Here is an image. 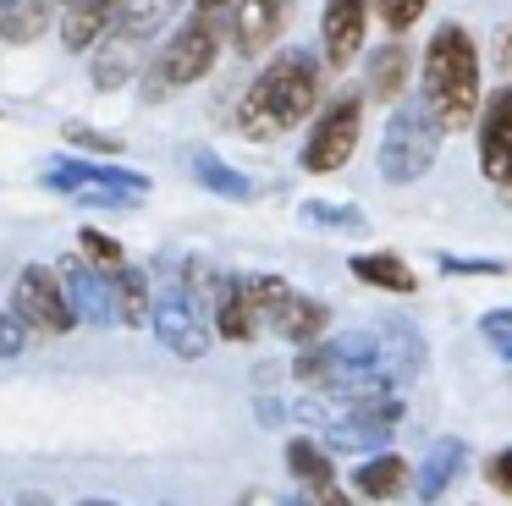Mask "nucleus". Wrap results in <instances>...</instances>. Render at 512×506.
I'll list each match as a JSON object with an SVG mask.
<instances>
[{
	"instance_id": "obj_12",
	"label": "nucleus",
	"mask_w": 512,
	"mask_h": 506,
	"mask_svg": "<svg viewBox=\"0 0 512 506\" xmlns=\"http://www.w3.org/2000/svg\"><path fill=\"white\" fill-rule=\"evenodd\" d=\"M364 33H369V0H325L320 11V44H325V66H353L364 55Z\"/></svg>"
},
{
	"instance_id": "obj_1",
	"label": "nucleus",
	"mask_w": 512,
	"mask_h": 506,
	"mask_svg": "<svg viewBox=\"0 0 512 506\" xmlns=\"http://www.w3.org/2000/svg\"><path fill=\"white\" fill-rule=\"evenodd\" d=\"M320 105V55L314 50H281L265 72L248 83L243 105H237V132L254 143H276L292 127L314 116Z\"/></svg>"
},
{
	"instance_id": "obj_32",
	"label": "nucleus",
	"mask_w": 512,
	"mask_h": 506,
	"mask_svg": "<svg viewBox=\"0 0 512 506\" xmlns=\"http://www.w3.org/2000/svg\"><path fill=\"white\" fill-rule=\"evenodd\" d=\"M485 341L512 363V308H496V314H485Z\"/></svg>"
},
{
	"instance_id": "obj_13",
	"label": "nucleus",
	"mask_w": 512,
	"mask_h": 506,
	"mask_svg": "<svg viewBox=\"0 0 512 506\" xmlns=\"http://www.w3.org/2000/svg\"><path fill=\"white\" fill-rule=\"evenodd\" d=\"M56 275H61V292H67V308H72V319H78V325H94V330L116 325V314H111V286H105V275L94 270V264L61 259Z\"/></svg>"
},
{
	"instance_id": "obj_22",
	"label": "nucleus",
	"mask_w": 512,
	"mask_h": 506,
	"mask_svg": "<svg viewBox=\"0 0 512 506\" xmlns=\"http://www.w3.org/2000/svg\"><path fill=\"white\" fill-rule=\"evenodd\" d=\"M221 303H215V336L226 341H254L259 336V314L254 303H248V286L243 281H221Z\"/></svg>"
},
{
	"instance_id": "obj_4",
	"label": "nucleus",
	"mask_w": 512,
	"mask_h": 506,
	"mask_svg": "<svg viewBox=\"0 0 512 506\" xmlns=\"http://www.w3.org/2000/svg\"><path fill=\"white\" fill-rule=\"evenodd\" d=\"M221 44H226V22L221 17H210V11L188 17L166 44H160L155 61L144 66V83H138L144 105H160V99H171L177 88L204 83V77L215 72V61H221Z\"/></svg>"
},
{
	"instance_id": "obj_17",
	"label": "nucleus",
	"mask_w": 512,
	"mask_h": 506,
	"mask_svg": "<svg viewBox=\"0 0 512 506\" xmlns=\"http://www.w3.org/2000/svg\"><path fill=\"white\" fill-rule=\"evenodd\" d=\"M468 462V446L463 440H435L430 457L419 462V473H413V490H419V501H441L446 490H452V479L463 473Z\"/></svg>"
},
{
	"instance_id": "obj_21",
	"label": "nucleus",
	"mask_w": 512,
	"mask_h": 506,
	"mask_svg": "<svg viewBox=\"0 0 512 506\" xmlns=\"http://www.w3.org/2000/svg\"><path fill=\"white\" fill-rule=\"evenodd\" d=\"M111 314L116 325H144L149 314V275L138 270V264H122V270H111Z\"/></svg>"
},
{
	"instance_id": "obj_26",
	"label": "nucleus",
	"mask_w": 512,
	"mask_h": 506,
	"mask_svg": "<svg viewBox=\"0 0 512 506\" xmlns=\"http://www.w3.org/2000/svg\"><path fill=\"white\" fill-rule=\"evenodd\" d=\"M287 468H292V479H298L303 490H325V484H336L331 451H325L320 440H309V435H298L287 446Z\"/></svg>"
},
{
	"instance_id": "obj_35",
	"label": "nucleus",
	"mask_w": 512,
	"mask_h": 506,
	"mask_svg": "<svg viewBox=\"0 0 512 506\" xmlns=\"http://www.w3.org/2000/svg\"><path fill=\"white\" fill-rule=\"evenodd\" d=\"M303 506H353V501H347L336 484H325V490H309V495H303Z\"/></svg>"
},
{
	"instance_id": "obj_40",
	"label": "nucleus",
	"mask_w": 512,
	"mask_h": 506,
	"mask_svg": "<svg viewBox=\"0 0 512 506\" xmlns=\"http://www.w3.org/2000/svg\"><path fill=\"white\" fill-rule=\"evenodd\" d=\"M6 6H12V0H0V11H6Z\"/></svg>"
},
{
	"instance_id": "obj_34",
	"label": "nucleus",
	"mask_w": 512,
	"mask_h": 506,
	"mask_svg": "<svg viewBox=\"0 0 512 506\" xmlns=\"http://www.w3.org/2000/svg\"><path fill=\"white\" fill-rule=\"evenodd\" d=\"M485 479L496 484V490H507L512 495V446L501 451V457H490V468H485Z\"/></svg>"
},
{
	"instance_id": "obj_33",
	"label": "nucleus",
	"mask_w": 512,
	"mask_h": 506,
	"mask_svg": "<svg viewBox=\"0 0 512 506\" xmlns=\"http://www.w3.org/2000/svg\"><path fill=\"white\" fill-rule=\"evenodd\" d=\"M441 270L446 275H501L507 264L501 259H457V253H441Z\"/></svg>"
},
{
	"instance_id": "obj_29",
	"label": "nucleus",
	"mask_w": 512,
	"mask_h": 506,
	"mask_svg": "<svg viewBox=\"0 0 512 506\" xmlns=\"http://www.w3.org/2000/svg\"><path fill=\"white\" fill-rule=\"evenodd\" d=\"M303 226H336V231H364V215L347 204H303L298 209Z\"/></svg>"
},
{
	"instance_id": "obj_27",
	"label": "nucleus",
	"mask_w": 512,
	"mask_h": 506,
	"mask_svg": "<svg viewBox=\"0 0 512 506\" xmlns=\"http://www.w3.org/2000/svg\"><path fill=\"white\" fill-rule=\"evenodd\" d=\"M78 242H83V264H94L100 275H111V270H122V264H127V259H122V242L105 237L100 226H83Z\"/></svg>"
},
{
	"instance_id": "obj_25",
	"label": "nucleus",
	"mask_w": 512,
	"mask_h": 506,
	"mask_svg": "<svg viewBox=\"0 0 512 506\" xmlns=\"http://www.w3.org/2000/svg\"><path fill=\"white\" fill-rule=\"evenodd\" d=\"M347 270H353L364 286H380V292H413V286H419V275H413L397 253H353Z\"/></svg>"
},
{
	"instance_id": "obj_8",
	"label": "nucleus",
	"mask_w": 512,
	"mask_h": 506,
	"mask_svg": "<svg viewBox=\"0 0 512 506\" xmlns=\"http://www.w3.org/2000/svg\"><path fill=\"white\" fill-rule=\"evenodd\" d=\"M12 308L23 314L28 330H39V336H67V330L78 325L72 308H67V292H61L56 264H23V275H17V286H12Z\"/></svg>"
},
{
	"instance_id": "obj_24",
	"label": "nucleus",
	"mask_w": 512,
	"mask_h": 506,
	"mask_svg": "<svg viewBox=\"0 0 512 506\" xmlns=\"http://www.w3.org/2000/svg\"><path fill=\"white\" fill-rule=\"evenodd\" d=\"M56 22V0H12L0 11V44H34Z\"/></svg>"
},
{
	"instance_id": "obj_20",
	"label": "nucleus",
	"mask_w": 512,
	"mask_h": 506,
	"mask_svg": "<svg viewBox=\"0 0 512 506\" xmlns=\"http://www.w3.org/2000/svg\"><path fill=\"white\" fill-rule=\"evenodd\" d=\"M188 171H193V182L204 187V193H221V198H254V182H248L243 171H232V165L221 160V154H210V149H193L188 154Z\"/></svg>"
},
{
	"instance_id": "obj_3",
	"label": "nucleus",
	"mask_w": 512,
	"mask_h": 506,
	"mask_svg": "<svg viewBox=\"0 0 512 506\" xmlns=\"http://www.w3.org/2000/svg\"><path fill=\"white\" fill-rule=\"evenodd\" d=\"M336 369H342V380H375V385H413L424 374V363H430V352H424V336L413 325H402V319H380L375 330H358V336H336Z\"/></svg>"
},
{
	"instance_id": "obj_28",
	"label": "nucleus",
	"mask_w": 512,
	"mask_h": 506,
	"mask_svg": "<svg viewBox=\"0 0 512 506\" xmlns=\"http://www.w3.org/2000/svg\"><path fill=\"white\" fill-rule=\"evenodd\" d=\"M424 6H430V0H369V17H380V28L402 39V33L424 17Z\"/></svg>"
},
{
	"instance_id": "obj_16",
	"label": "nucleus",
	"mask_w": 512,
	"mask_h": 506,
	"mask_svg": "<svg viewBox=\"0 0 512 506\" xmlns=\"http://www.w3.org/2000/svg\"><path fill=\"white\" fill-rule=\"evenodd\" d=\"M177 11H182V0H116V17H111L105 33H122V39H133V44H149Z\"/></svg>"
},
{
	"instance_id": "obj_7",
	"label": "nucleus",
	"mask_w": 512,
	"mask_h": 506,
	"mask_svg": "<svg viewBox=\"0 0 512 506\" xmlns=\"http://www.w3.org/2000/svg\"><path fill=\"white\" fill-rule=\"evenodd\" d=\"M358 138H364V99L358 94H342L320 110L309 143H303V171L309 176H331L342 171L347 160L358 154Z\"/></svg>"
},
{
	"instance_id": "obj_39",
	"label": "nucleus",
	"mask_w": 512,
	"mask_h": 506,
	"mask_svg": "<svg viewBox=\"0 0 512 506\" xmlns=\"http://www.w3.org/2000/svg\"><path fill=\"white\" fill-rule=\"evenodd\" d=\"M78 506H116V501H78Z\"/></svg>"
},
{
	"instance_id": "obj_11",
	"label": "nucleus",
	"mask_w": 512,
	"mask_h": 506,
	"mask_svg": "<svg viewBox=\"0 0 512 506\" xmlns=\"http://www.w3.org/2000/svg\"><path fill=\"white\" fill-rule=\"evenodd\" d=\"M474 121H479V171H485V182L512 193V83L490 105H479Z\"/></svg>"
},
{
	"instance_id": "obj_37",
	"label": "nucleus",
	"mask_w": 512,
	"mask_h": 506,
	"mask_svg": "<svg viewBox=\"0 0 512 506\" xmlns=\"http://www.w3.org/2000/svg\"><path fill=\"white\" fill-rule=\"evenodd\" d=\"M17 506H56V501H50V495H39V490H28V495H23V501H17Z\"/></svg>"
},
{
	"instance_id": "obj_30",
	"label": "nucleus",
	"mask_w": 512,
	"mask_h": 506,
	"mask_svg": "<svg viewBox=\"0 0 512 506\" xmlns=\"http://www.w3.org/2000/svg\"><path fill=\"white\" fill-rule=\"evenodd\" d=\"M67 143H78V149H89V154H122V138L94 132V127H83V121H72V127H67Z\"/></svg>"
},
{
	"instance_id": "obj_5",
	"label": "nucleus",
	"mask_w": 512,
	"mask_h": 506,
	"mask_svg": "<svg viewBox=\"0 0 512 506\" xmlns=\"http://www.w3.org/2000/svg\"><path fill=\"white\" fill-rule=\"evenodd\" d=\"M441 138L446 132L435 127V116H430L424 99H397L386 132H380V176H386L391 187L419 182V176L435 165V154H441Z\"/></svg>"
},
{
	"instance_id": "obj_23",
	"label": "nucleus",
	"mask_w": 512,
	"mask_h": 506,
	"mask_svg": "<svg viewBox=\"0 0 512 506\" xmlns=\"http://www.w3.org/2000/svg\"><path fill=\"white\" fill-rule=\"evenodd\" d=\"M111 17H116V0H72L67 22H61L67 50H89V44H100V33L111 28Z\"/></svg>"
},
{
	"instance_id": "obj_10",
	"label": "nucleus",
	"mask_w": 512,
	"mask_h": 506,
	"mask_svg": "<svg viewBox=\"0 0 512 506\" xmlns=\"http://www.w3.org/2000/svg\"><path fill=\"white\" fill-rule=\"evenodd\" d=\"M259 330H270V336H281V341H298V347H309V341H325V330H331V308H325L320 297H303L298 286L281 281V292L270 297V308L259 314Z\"/></svg>"
},
{
	"instance_id": "obj_38",
	"label": "nucleus",
	"mask_w": 512,
	"mask_h": 506,
	"mask_svg": "<svg viewBox=\"0 0 512 506\" xmlns=\"http://www.w3.org/2000/svg\"><path fill=\"white\" fill-rule=\"evenodd\" d=\"M193 6H199V11H210V17H215V11H226L232 0H193Z\"/></svg>"
},
{
	"instance_id": "obj_31",
	"label": "nucleus",
	"mask_w": 512,
	"mask_h": 506,
	"mask_svg": "<svg viewBox=\"0 0 512 506\" xmlns=\"http://www.w3.org/2000/svg\"><path fill=\"white\" fill-rule=\"evenodd\" d=\"M23 347H28V325H23L17 308H6V314H0V358H17Z\"/></svg>"
},
{
	"instance_id": "obj_18",
	"label": "nucleus",
	"mask_w": 512,
	"mask_h": 506,
	"mask_svg": "<svg viewBox=\"0 0 512 506\" xmlns=\"http://www.w3.org/2000/svg\"><path fill=\"white\" fill-rule=\"evenodd\" d=\"M408 66H413V55L402 50L397 39L380 44V50L369 55V83H364V94L380 99V105H397V99L408 94Z\"/></svg>"
},
{
	"instance_id": "obj_14",
	"label": "nucleus",
	"mask_w": 512,
	"mask_h": 506,
	"mask_svg": "<svg viewBox=\"0 0 512 506\" xmlns=\"http://www.w3.org/2000/svg\"><path fill=\"white\" fill-rule=\"evenodd\" d=\"M292 17V0H237L232 6V44L237 55H265L270 44L281 39V28H287Z\"/></svg>"
},
{
	"instance_id": "obj_2",
	"label": "nucleus",
	"mask_w": 512,
	"mask_h": 506,
	"mask_svg": "<svg viewBox=\"0 0 512 506\" xmlns=\"http://www.w3.org/2000/svg\"><path fill=\"white\" fill-rule=\"evenodd\" d=\"M419 83H424L419 99L430 105V116L441 132L474 127V116H479V50H474L463 22H441V28L430 33Z\"/></svg>"
},
{
	"instance_id": "obj_6",
	"label": "nucleus",
	"mask_w": 512,
	"mask_h": 506,
	"mask_svg": "<svg viewBox=\"0 0 512 506\" xmlns=\"http://www.w3.org/2000/svg\"><path fill=\"white\" fill-rule=\"evenodd\" d=\"M149 319H155V336L171 358H204L210 341H215L210 319H204V303L193 297L188 281L149 286Z\"/></svg>"
},
{
	"instance_id": "obj_9",
	"label": "nucleus",
	"mask_w": 512,
	"mask_h": 506,
	"mask_svg": "<svg viewBox=\"0 0 512 506\" xmlns=\"http://www.w3.org/2000/svg\"><path fill=\"white\" fill-rule=\"evenodd\" d=\"M402 424L397 396H375V402H353L342 418L325 424V451H380Z\"/></svg>"
},
{
	"instance_id": "obj_15",
	"label": "nucleus",
	"mask_w": 512,
	"mask_h": 506,
	"mask_svg": "<svg viewBox=\"0 0 512 506\" xmlns=\"http://www.w3.org/2000/svg\"><path fill=\"white\" fill-rule=\"evenodd\" d=\"M138 66H144V44L122 39V33H100V44H94V66H89V77H94L100 94L127 88L138 77Z\"/></svg>"
},
{
	"instance_id": "obj_19",
	"label": "nucleus",
	"mask_w": 512,
	"mask_h": 506,
	"mask_svg": "<svg viewBox=\"0 0 512 506\" xmlns=\"http://www.w3.org/2000/svg\"><path fill=\"white\" fill-rule=\"evenodd\" d=\"M408 479H413V468H408V457H397V451H375V457L358 462V473H353V484H358L364 501H391V495L408 490Z\"/></svg>"
},
{
	"instance_id": "obj_36",
	"label": "nucleus",
	"mask_w": 512,
	"mask_h": 506,
	"mask_svg": "<svg viewBox=\"0 0 512 506\" xmlns=\"http://www.w3.org/2000/svg\"><path fill=\"white\" fill-rule=\"evenodd\" d=\"M496 61H501V72H512V28H507V39H501V50H496Z\"/></svg>"
}]
</instances>
